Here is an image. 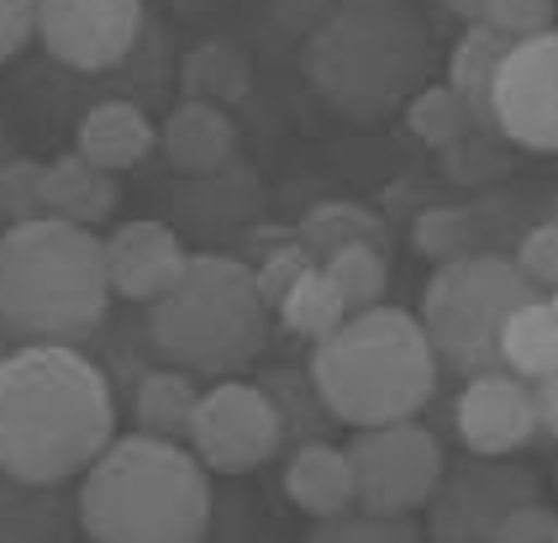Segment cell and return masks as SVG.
<instances>
[{"mask_svg": "<svg viewBox=\"0 0 558 543\" xmlns=\"http://www.w3.org/2000/svg\"><path fill=\"white\" fill-rule=\"evenodd\" d=\"M111 385L69 343H11L0 359V475L59 485L111 444Z\"/></svg>", "mask_w": 558, "mask_h": 543, "instance_id": "cell-1", "label": "cell"}, {"mask_svg": "<svg viewBox=\"0 0 558 543\" xmlns=\"http://www.w3.org/2000/svg\"><path fill=\"white\" fill-rule=\"evenodd\" d=\"M433 27L411 0H338L306 43V80L332 111L379 122L433 80Z\"/></svg>", "mask_w": 558, "mask_h": 543, "instance_id": "cell-2", "label": "cell"}, {"mask_svg": "<svg viewBox=\"0 0 558 543\" xmlns=\"http://www.w3.org/2000/svg\"><path fill=\"white\" fill-rule=\"evenodd\" d=\"M211 522V470L180 438L126 433L85 464L80 528L100 543H190Z\"/></svg>", "mask_w": 558, "mask_h": 543, "instance_id": "cell-3", "label": "cell"}, {"mask_svg": "<svg viewBox=\"0 0 558 543\" xmlns=\"http://www.w3.org/2000/svg\"><path fill=\"white\" fill-rule=\"evenodd\" d=\"M437 390V359L422 333V322L401 306H364L316 338L311 349V396L322 412L369 427V422H396L416 417Z\"/></svg>", "mask_w": 558, "mask_h": 543, "instance_id": "cell-4", "label": "cell"}, {"mask_svg": "<svg viewBox=\"0 0 558 543\" xmlns=\"http://www.w3.org/2000/svg\"><path fill=\"white\" fill-rule=\"evenodd\" d=\"M111 306L106 243L95 227L63 217H27L0 232V327L11 338L69 343Z\"/></svg>", "mask_w": 558, "mask_h": 543, "instance_id": "cell-5", "label": "cell"}, {"mask_svg": "<svg viewBox=\"0 0 558 543\" xmlns=\"http://www.w3.org/2000/svg\"><path fill=\"white\" fill-rule=\"evenodd\" d=\"M148 338L190 375H238L269 338V306L253 286V264L190 254L174 286L148 301Z\"/></svg>", "mask_w": 558, "mask_h": 543, "instance_id": "cell-6", "label": "cell"}, {"mask_svg": "<svg viewBox=\"0 0 558 543\" xmlns=\"http://www.w3.org/2000/svg\"><path fill=\"white\" fill-rule=\"evenodd\" d=\"M527 295H543V290H532L527 275L506 254L469 249V254L442 258L437 275L427 280L422 317H416L433 343L437 370H453V375L500 370V322Z\"/></svg>", "mask_w": 558, "mask_h": 543, "instance_id": "cell-7", "label": "cell"}, {"mask_svg": "<svg viewBox=\"0 0 558 543\" xmlns=\"http://www.w3.org/2000/svg\"><path fill=\"white\" fill-rule=\"evenodd\" d=\"M342 454L353 470V507L385 511V517H405V511L427 507L437 475H442V444L416 417L369 422L353 433V444Z\"/></svg>", "mask_w": 558, "mask_h": 543, "instance_id": "cell-8", "label": "cell"}, {"mask_svg": "<svg viewBox=\"0 0 558 543\" xmlns=\"http://www.w3.org/2000/svg\"><path fill=\"white\" fill-rule=\"evenodd\" d=\"M490 132L522 154H554L558 148V37L527 33L511 37L490 74Z\"/></svg>", "mask_w": 558, "mask_h": 543, "instance_id": "cell-9", "label": "cell"}, {"mask_svg": "<svg viewBox=\"0 0 558 543\" xmlns=\"http://www.w3.org/2000/svg\"><path fill=\"white\" fill-rule=\"evenodd\" d=\"M185 444L211 475H243V470H258L264 459H275L284 444V427H279V412L264 385L221 375V385L195 396Z\"/></svg>", "mask_w": 558, "mask_h": 543, "instance_id": "cell-10", "label": "cell"}, {"mask_svg": "<svg viewBox=\"0 0 558 543\" xmlns=\"http://www.w3.org/2000/svg\"><path fill=\"white\" fill-rule=\"evenodd\" d=\"M537 470L511 464L506 454H474L464 464H442L427 517H433V539L442 543H485L496 533V522L522 502H537Z\"/></svg>", "mask_w": 558, "mask_h": 543, "instance_id": "cell-11", "label": "cell"}, {"mask_svg": "<svg viewBox=\"0 0 558 543\" xmlns=\"http://www.w3.org/2000/svg\"><path fill=\"white\" fill-rule=\"evenodd\" d=\"M143 33V0H37V37L69 69H111Z\"/></svg>", "mask_w": 558, "mask_h": 543, "instance_id": "cell-12", "label": "cell"}, {"mask_svg": "<svg viewBox=\"0 0 558 543\" xmlns=\"http://www.w3.org/2000/svg\"><path fill=\"white\" fill-rule=\"evenodd\" d=\"M453 427L469 454H517L537 438V412H532V385L511 370H480L464 375Z\"/></svg>", "mask_w": 558, "mask_h": 543, "instance_id": "cell-13", "label": "cell"}, {"mask_svg": "<svg viewBox=\"0 0 558 543\" xmlns=\"http://www.w3.org/2000/svg\"><path fill=\"white\" fill-rule=\"evenodd\" d=\"M100 243H106V286H111V295L143 301V306L174 286V275L185 269V258H190L185 243H180V232L154 222V217L122 222L111 238H100Z\"/></svg>", "mask_w": 558, "mask_h": 543, "instance_id": "cell-14", "label": "cell"}, {"mask_svg": "<svg viewBox=\"0 0 558 543\" xmlns=\"http://www.w3.org/2000/svg\"><path fill=\"white\" fill-rule=\"evenodd\" d=\"M232 143H238V128L227 117V106L217 100H195L185 96L180 111L163 122V154L174 169L185 174H211L221 164L232 159Z\"/></svg>", "mask_w": 558, "mask_h": 543, "instance_id": "cell-15", "label": "cell"}, {"mask_svg": "<svg viewBox=\"0 0 558 543\" xmlns=\"http://www.w3.org/2000/svg\"><path fill=\"white\" fill-rule=\"evenodd\" d=\"M117 212V174H106L85 154H63L43 164V217L95 227Z\"/></svg>", "mask_w": 558, "mask_h": 543, "instance_id": "cell-16", "label": "cell"}, {"mask_svg": "<svg viewBox=\"0 0 558 543\" xmlns=\"http://www.w3.org/2000/svg\"><path fill=\"white\" fill-rule=\"evenodd\" d=\"M500 370L522 375V381H543V375H558V306L554 290L543 295H527L517 301L506 322H500Z\"/></svg>", "mask_w": 558, "mask_h": 543, "instance_id": "cell-17", "label": "cell"}, {"mask_svg": "<svg viewBox=\"0 0 558 543\" xmlns=\"http://www.w3.org/2000/svg\"><path fill=\"white\" fill-rule=\"evenodd\" d=\"M158 132L148 122V111L143 106H132V100H100L90 117L80 122V154L90 164H100L106 174H122L132 164H143L154 154Z\"/></svg>", "mask_w": 558, "mask_h": 543, "instance_id": "cell-18", "label": "cell"}, {"mask_svg": "<svg viewBox=\"0 0 558 543\" xmlns=\"http://www.w3.org/2000/svg\"><path fill=\"white\" fill-rule=\"evenodd\" d=\"M284 496L311 517H338L353 507V470H348V454L322 438H311L290 454L284 464Z\"/></svg>", "mask_w": 558, "mask_h": 543, "instance_id": "cell-19", "label": "cell"}, {"mask_svg": "<svg viewBox=\"0 0 558 543\" xmlns=\"http://www.w3.org/2000/svg\"><path fill=\"white\" fill-rule=\"evenodd\" d=\"M511 37L496 33L490 22H469V33L453 43L448 53V85L459 90V100L469 106V117L490 132V111H485V96H490V74H496L500 53H506Z\"/></svg>", "mask_w": 558, "mask_h": 543, "instance_id": "cell-20", "label": "cell"}, {"mask_svg": "<svg viewBox=\"0 0 558 543\" xmlns=\"http://www.w3.org/2000/svg\"><path fill=\"white\" fill-rule=\"evenodd\" d=\"M180 90L195 100H217V106H232L253 90V64L238 43H201L190 48L185 64H180Z\"/></svg>", "mask_w": 558, "mask_h": 543, "instance_id": "cell-21", "label": "cell"}, {"mask_svg": "<svg viewBox=\"0 0 558 543\" xmlns=\"http://www.w3.org/2000/svg\"><path fill=\"white\" fill-rule=\"evenodd\" d=\"M195 396H201V385L190 370H154V375H143L137 381V427L143 433H158V438H185L190 427V412H195Z\"/></svg>", "mask_w": 558, "mask_h": 543, "instance_id": "cell-22", "label": "cell"}, {"mask_svg": "<svg viewBox=\"0 0 558 543\" xmlns=\"http://www.w3.org/2000/svg\"><path fill=\"white\" fill-rule=\"evenodd\" d=\"M275 312H279V322H284V333L311 338V343H316V338H327V333H332V327L348 317V306H342L338 286L327 280V269H322V264H311L306 275H301L295 286L279 295Z\"/></svg>", "mask_w": 558, "mask_h": 543, "instance_id": "cell-23", "label": "cell"}, {"mask_svg": "<svg viewBox=\"0 0 558 543\" xmlns=\"http://www.w3.org/2000/svg\"><path fill=\"white\" fill-rule=\"evenodd\" d=\"M385 238V222L374 217L369 206H353V201H327V206H316L301 217V232H295V243L306 249L316 264L342 249V243H379Z\"/></svg>", "mask_w": 558, "mask_h": 543, "instance_id": "cell-24", "label": "cell"}, {"mask_svg": "<svg viewBox=\"0 0 558 543\" xmlns=\"http://www.w3.org/2000/svg\"><path fill=\"white\" fill-rule=\"evenodd\" d=\"M401 111H405V128H411V137H416V143H427L433 154H442L448 143H459L464 132L480 128V122L469 117V106L459 100V90H453V85H433V80H427L416 96L405 100ZM480 132H485V128H480Z\"/></svg>", "mask_w": 558, "mask_h": 543, "instance_id": "cell-25", "label": "cell"}, {"mask_svg": "<svg viewBox=\"0 0 558 543\" xmlns=\"http://www.w3.org/2000/svg\"><path fill=\"white\" fill-rule=\"evenodd\" d=\"M327 280L338 286L342 306L348 312H364L374 301H385V286H390V264H385V249L379 243H342L322 258Z\"/></svg>", "mask_w": 558, "mask_h": 543, "instance_id": "cell-26", "label": "cell"}, {"mask_svg": "<svg viewBox=\"0 0 558 543\" xmlns=\"http://www.w3.org/2000/svg\"><path fill=\"white\" fill-rule=\"evenodd\" d=\"M311 539L316 543H416V522H411V511L405 517H385V511L348 507L338 517H316Z\"/></svg>", "mask_w": 558, "mask_h": 543, "instance_id": "cell-27", "label": "cell"}, {"mask_svg": "<svg viewBox=\"0 0 558 543\" xmlns=\"http://www.w3.org/2000/svg\"><path fill=\"white\" fill-rule=\"evenodd\" d=\"M416 249L442 264V258L453 254H469L474 249V212L464 206H427L422 217H416Z\"/></svg>", "mask_w": 558, "mask_h": 543, "instance_id": "cell-28", "label": "cell"}, {"mask_svg": "<svg viewBox=\"0 0 558 543\" xmlns=\"http://www.w3.org/2000/svg\"><path fill=\"white\" fill-rule=\"evenodd\" d=\"M442 169L448 180H464V185H480V180H496L506 174V154H500V137L496 132H464L459 143L442 148Z\"/></svg>", "mask_w": 558, "mask_h": 543, "instance_id": "cell-29", "label": "cell"}, {"mask_svg": "<svg viewBox=\"0 0 558 543\" xmlns=\"http://www.w3.org/2000/svg\"><path fill=\"white\" fill-rule=\"evenodd\" d=\"M43 217V164L11 159L0 164V222H27Z\"/></svg>", "mask_w": 558, "mask_h": 543, "instance_id": "cell-30", "label": "cell"}, {"mask_svg": "<svg viewBox=\"0 0 558 543\" xmlns=\"http://www.w3.org/2000/svg\"><path fill=\"white\" fill-rule=\"evenodd\" d=\"M511 264L527 275L532 290H554V280H558V227L554 222L527 227L522 243H517V254H511Z\"/></svg>", "mask_w": 558, "mask_h": 543, "instance_id": "cell-31", "label": "cell"}, {"mask_svg": "<svg viewBox=\"0 0 558 543\" xmlns=\"http://www.w3.org/2000/svg\"><path fill=\"white\" fill-rule=\"evenodd\" d=\"M558 16V0H485V16L496 33L506 37H527V33H548Z\"/></svg>", "mask_w": 558, "mask_h": 543, "instance_id": "cell-32", "label": "cell"}, {"mask_svg": "<svg viewBox=\"0 0 558 543\" xmlns=\"http://www.w3.org/2000/svg\"><path fill=\"white\" fill-rule=\"evenodd\" d=\"M311 264H316V258H311L301 243H284V249H275V254L253 269V286H258V295H264V306H269V312H275V301L295 286L301 275H306Z\"/></svg>", "mask_w": 558, "mask_h": 543, "instance_id": "cell-33", "label": "cell"}, {"mask_svg": "<svg viewBox=\"0 0 558 543\" xmlns=\"http://www.w3.org/2000/svg\"><path fill=\"white\" fill-rule=\"evenodd\" d=\"M490 539L496 543H554L558 539V517H554V507L537 496V502H522V507L506 511Z\"/></svg>", "mask_w": 558, "mask_h": 543, "instance_id": "cell-34", "label": "cell"}, {"mask_svg": "<svg viewBox=\"0 0 558 543\" xmlns=\"http://www.w3.org/2000/svg\"><path fill=\"white\" fill-rule=\"evenodd\" d=\"M37 33V0H0V64L22 53Z\"/></svg>", "mask_w": 558, "mask_h": 543, "instance_id": "cell-35", "label": "cell"}, {"mask_svg": "<svg viewBox=\"0 0 558 543\" xmlns=\"http://www.w3.org/2000/svg\"><path fill=\"white\" fill-rule=\"evenodd\" d=\"M532 385V412H537V433L554 438L558 427V375H543V381H527Z\"/></svg>", "mask_w": 558, "mask_h": 543, "instance_id": "cell-36", "label": "cell"}, {"mask_svg": "<svg viewBox=\"0 0 558 543\" xmlns=\"http://www.w3.org/2000/svg\"><path fill=\"white\" fill-rule=\"evenodd\" d=\"M442 11L459 16V22H480L485 16V0H442Z\"/></svg>", "mask_w": 558, "mask_h": 543, "instance_id": "cell-37", "label": "cell"}, {"mask_svg": "<svg viewBox=\"0 0 558 543\" xmlns=\"http://www.w3.org/2000/svg\"><path fill=\"white\" fill-rule=\"evenodd\" d=\"M5 353H11V333L0 327V359H5Z\"/></svg>", "mask_w": 558, "mask_h": 543, "instance_id": "cell-38", "label": "cell"}]
</instances>
